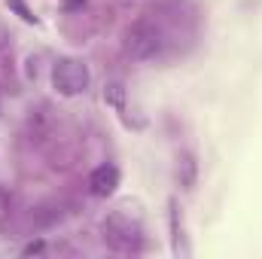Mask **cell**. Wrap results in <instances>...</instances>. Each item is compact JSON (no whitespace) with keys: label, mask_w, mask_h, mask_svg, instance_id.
Returning <instances> with one entry per match:
<instances>
[{"label":"cell","mask_w":262,"mask_h":259,"mask_svg":"<svg viewBox=\"0 0 262 259\" xmlns=\"http://www.w3.org/2000/svg\"><path fill=\"white\" fill-rule=\"evenodd\" d=\"M40 250H43V244H28L25 247V253H40Z\"/></svg>","instance_id":"5"},{"label":"cell","mask_w":262,"mask_h":259,"mask_svg":"<svg viewBox=\"0 0 262 259\" xmlns=\"http://www.w3.org/2000/svg\"><path fill=\"white\" fill-rule=\"evenodd\" d=\"M89 189H92V195H98V198L113 195L119 189V168H116V165H101V168H95L92 177H89Z\"/></svg>","instance_id":"3"},{"label":"cell","mask_w":262,"mask_h":259,"mask_svg":"<svg viewBox=\"0 0 262 259\" xmlns=\"http://www.w3.org/2000/svg\"><path fill=\"white\" fill-rule=\"evenodd\" d=\"M162 34L152 28V25H134L128 31V37H125V49H128L131 58H137V61H149V58H156L159 52H162Z\"/></svg>","instance_id":"2"},{"label":"cell","mask_w":262,"mask_h":259,"mask_svg":"<svg viewBox=\"0 0 262 259\" xmlns=\"http://www.w3.org/2000/svg\"><path fill=\"white\" fill-rule=\"evenodd\" d=\"M9 3H12V6H15V9H18V12H21V18H25V21H37V18H34V15H31V9H28V6H25V3H21V0H9Z\"/></svg>","instance_id":"4"},{"label":"cell","mask_w":262,"mask_h":259,"mask_svg":"<svg viewBox=\"0 0 262 259\" xmlns=\"http://www.w3.org/2000/svg\"><path fill=\"white\" fill-rule=\"evenodd\" d=\"M92 76H89V67L82 64L79 58H58L52 67V85L58 95L64 98H76L89 89Z\"/></svg>","instance_id":"1"}]
</instances>
